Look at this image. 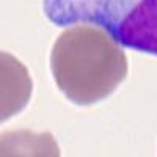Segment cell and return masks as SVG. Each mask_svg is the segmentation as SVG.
Listing matches in <instances>:
<instances>
[{
    "label": "cell",
    "mask_w": 157,
    "mask_h": 157,
    "mask_svg": "<svg viewBox=\"0 0 157 157\" xmlns=\"http://www.w3.org/2000/svg\"><path fill=\"white\" fill-rule=\"evenodd\" d=\"M50 71L69 101L90 105L110 96L126 78L127 58L109 30L78 24L54 43Z\"/></svg>",
    "instance_id": "1"
},
{
    "label": "cell",
    "mask_w": 157,
    "mask_h": 157,
    "mask_svg": "<svg viewBox=\"0 0 157 157\" xmlns=\"http://www.w3.org/2000/svg\"><path fill=\"white\" fill-rule=\"evenodd\" d=\"M110 33L126 47L157 55V0H137Z\"/></svg>",
    "instance_id": "2"
},
{
    "label": "cell",
    "mask_w": 157,
    "mask_h": 157,
    "mask_svg": "<svg viewBox=\"0 0 157 157\" xmlns=\"http://www.w3.org/2000/svg\"><path fill=\"white\" fill-rule=\"evenodd\" d=\"M32 93L29 71L14 57L2 54V121L25 107Z\"/></svg>",
    "instance_id": "3"
},
{
    "label": "cell",
    "mask_w": 157,
    "mask_h": 157,
    "mask_svg": "<svg viewBox=\"0 0 157 157\" xmlns=\"http://www.w3.org/2000/svg\"><path fill=\"white\" fill-rule=\"evenodd\" d=\"M2 137L21 141V143H2V154L3 155H19V154H38V155H58V146L54 141L50 134L35 135L27 130L21 132H8Z\"/></svg>",
    "instance_id": "4"
}]
</instances>
